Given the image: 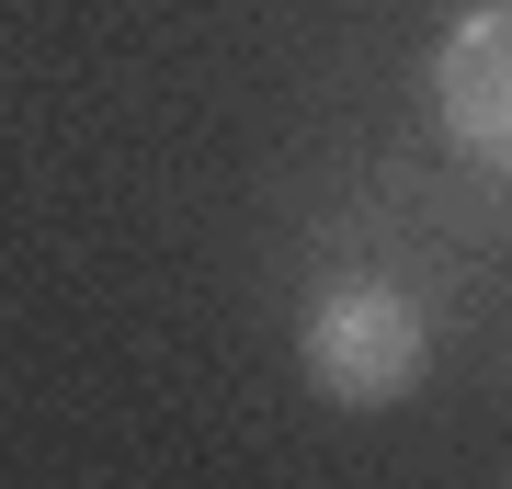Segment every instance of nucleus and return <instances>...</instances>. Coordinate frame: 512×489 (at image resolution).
Wrapping results in <instances>:
<instances>
[{
    "mask_svg": "<svg viewBox=\"0 0 512 489\" xmlns=\"http://www.w3.org/2000/svg\"><path fill=\"white\" fill-rule=\"evenodd\" d=\"M296 364L330 410H399L421 376H433V319L410 308V285L387 273H342V285L308 296L296 319Z\"/></svg>",
    "mask_w": 512,
    "mask_h": 489,
    "instance_id": "obj_1",
    "label": "nucleus"
},
{
    "mask_svg": "<svg viewBox=\"0 0 512 489\" xmlns=\"http://www.w3.org/2000/svg\"><path fill=\"white\" fill-rule=\"evenodd\" d=\"M421 91H433L444 148L512 182V0H467V12L433 35V69H421Z\"/></svg>",
    "mask_w": 512,
    "mask_h": 489,
    "instance_id": "obj_2",
    "label": "nucleus"
}]
</instances>
